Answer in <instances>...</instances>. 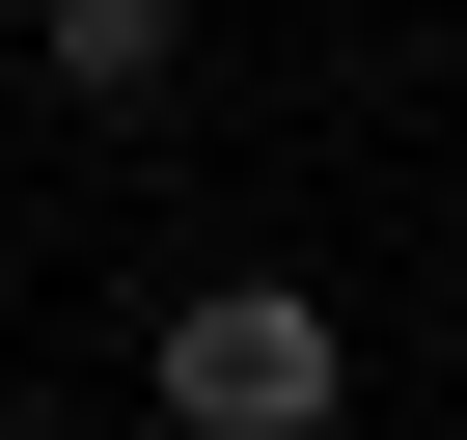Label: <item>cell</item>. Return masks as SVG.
I'll list each match as a JSON object with an SVG mask.
<instances>
[{
    "label": "cell",
    "instance_id": "6da1fadb",
    "mask_svg": "<svg viewBox=\"0 0 467 440\" xmlns=\"http://www.w3.org/2000/svg\"><path fill=\"white\" fill-rule=\"evenodd\" d=\"M138 413H165V440H330V413H358L330 276H165V303H138Z\"/></svg>",
    "mask_w": 467,
    "mask_h": 440
},
{
    "label": "cell",
    "instance_id": "7a4b0ae2",
    "mask_svg": "<svg viewBox=\"0 0 467 440\" xmlns=\"http://www.w3.org/2000/svg\"><path fill=\"white\" fill-rule=\"evenodd\" d=\"M28 83H56V110H110V138H138V110H165V83H192V0H28Z\"/></svg>",
    "mask_w": 467,
    "mask_h": 440
},
{
    "label": "cell",
    "instance_id": "3957f363",
    "mask_svg": "<svg viewBox=\"0 0 467 440\" xmlns=\"http://www.w3.org/2000/svg\"><path fill=\"white\" fill-rule=\"evenodd\" d=\"M0 303H28V248H0Z\"/></svg>",
    "mask_w": 467,
    "mask_h": 440
},
{
    "label": "cell",
    "instance_id": "277c9868",
    "mask_svg": "<svg viewBox=\"0 0 467 440\" xmlns=\"http://www.w3.org/2000/svg\"><path fill=\"white\" fill-rule=\"evenodd\" d=\"M0 440H56V413H0Z\"/></svg>",
    "mask_w": 467,
    "mask_h": 440
},
{
    "label": "cell",
    "instance_id": "5b68a950",
    "mask_svg": "<svg viewBox=\"0 0 467 440\" xmlns=\"http://www.w3.org/2000/svg\"><path fill=\"white\" fill-rule=\"evenodd\" d=\"M440 193H467V138H440Z\"/></svg>",
    "mask_w": 467,
    "mask_h": 440
}]
</instances>
